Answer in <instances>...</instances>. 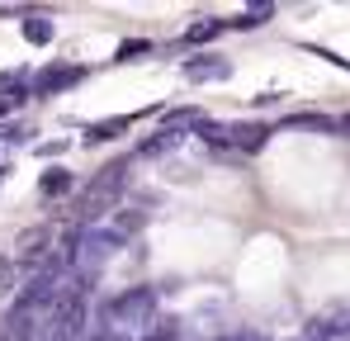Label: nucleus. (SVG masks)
I'll return each mask as SVG.
<instances>
[{
	"label": "nucleus",
	"mask_w": 350,
	"mask_h": 341,
	"mask_svg": "<svg viewBox=\"0 0 350 341\" xmlns=\"http://www.w3.org/2000/svg\"><path fill=\"white\" fill-rule=\"evenodd\" d=\"M157 289L152 284H133V289H123L114 294L105 308H100V323H105V332L109 327H137V323H152L157 318Z\"/></svg>",
	"instance_id": "f257e3e1"
},
{
	"label": "nucleus",
	"mask_w": 350,
	"mask_h": 341,
	"mask_svg": "<svg viewBox=\"0 0 350 341\" xmlns=\"http://www.w3.org/2000/svg\"><path fill=\"white\" fill-rule=\"evenodd\" d=\"M336 133H341V138H350V114H341V118H336Z\"/></svg>",
	"instance_id": "f3484780"
},
{
	"label": "nucleus",
	"mask_w": 350,
	"mask_h": 341,
	"mask_svg": "<svg viewBox=\"0 0 350 341\" xmlns=\"http://www.w3.org/2000/svg\"><path fill=\"white\" fill-rule=\"evenodd\" d=\"M133 128V114H114V118H100V123H85V142H109L118 133Z\"/></svg>",
	"instance_id": "0eeeda50"
},
{
	"label": "nucleus",
	"mask_w": 350,
	"mask_h": 341,
	"mask_svg": "<svg viewBox=\"0 0 350 341\" xmlns=\"http://www.w3.org/2000/svg\"><path fill=\"white\" fill-rule=\"evenodd\" d=\"M223 29H228L223 19H204V24H189V29H185V43H208V38H218Z\"/></svg>",
	"instance_id": "9b49d317"
},
{
	"label": "nucleus",
	"mask_w": 350,
	"mask_h": 341,
	"mask_svg": "<svg viewBox=\"0 0 350 341\" xmlns=\"http://www.w3.org/2000/svg\"><path fill=\"white\" fill-rule=\"evenodd\" d=\"M128 180H133V162H114V166H105L95 180H90V190H85V204H95V209H90V218H100V214H105V204H114Z\"/></svg>",
	"instance_id": "f03ea898"
},
{
	"label": "nucleus",
	"mask_w": 350,
	"mask_h": 341,
	"mask_svg": "<svg viewBox=\"0 0 350 341\" xmlns=\"http://www.w3.org/2000/svg\"><path fill=\"white\" fill-rule=\"evenodd\" d=\"M142 223H147V214H142V209H123V214H114V223H109V227H114L118 237H133Z\"/></svg>",
	"instance_id": "ddd939ff"
},
{
	"label": "nucleus",
	"mask_w": 350,
	"mask_h": 341,
	"mask_svg": "<svg viewBox=\"0 0 350 341\" xmlns=\"http://www.w3.org/2000/svg\"><path fill=\"white\" fill-rule=\"evenodd\" d=\"M308 341H350V308L312 318L308 323Z\"/></svg>",
	"instance_id": "39448f33"
},
{
	"label": "nucleus",
	"mask_w": 350,
	"mask_h": 341,
	"mask_svg": "<svg viewBox=\"0 0 350 341\" xmlns=\"http://www.w3.org/2000/svg\"><path fill=\"white\" fill-rule=\"evenodd\" d=\"M185 76H189V81H228V76H232V62L218 57V53L189 57V62H185Z\"/></svg>",
	"instance_id": "423d86ee"
},
{
	"label": "nucleus",
	"mask_w": 350,
	"mask_h": 341,
	"mask_svg": "<svg viewBox=\"0 0 350 341\" xmlns=\"http://www.w3.org/2000/svg\"><path fill=\"white\" fill-rule=\"evenodd\" d=\"M270 14H275V5H256V10H241V14L228 19V24H232V29H256V24H265Z\"/></svg>",
	"instance_id": "4468645a"
},
{
	"label": "nucleus",
	"mask_w": 350,
	"mask_h": 341,
	"mask_svg": "<svg viewBox=\"0 0 350 341\" xmlns=\"http://www.w3.org/2000/svg\"><path fill=\"white\" fill-rule=\"evenodd\" d=\"M142 53H152V43H142V38L137 43H123L118 48V62H133V57H142Z\"/></svg>",
	"instance_id": "2eb2a0df"
},
{
	"label": "nucleus",
	"mask_w": 350,
	"mask_h": 341,
	"mask_svg": "<svg viewBox=\"0 0 350 341\" xmlns=\"http://www.w3.org/2000/svg\"><path fill=\"white\" fill-rule=\"evenodd\" d=\"M289 128H312V133H336V118H327V114H293Z\"/></svg>",
	"instance_id": "f8f14e48"
},
{
	"label": "nucleus",
	"mask_w": 350,
	"mask_h": 341,
	"mask_svg": "<svg viewBox=\"0 0 350 341\" xmlns=\"http://www.w3.org/2000/svg\"><path fill=\"white\" fill-rule=\"evenodd\" d=\"M81 341H128V337H114V332H105V327H100L95 337H81Z\"/></svg>",
	"instance_id": "dca6fc26"
},
{
	"label": "nucleus",
	"mask_w": 350,
	"mask_h": 341,
	"mask_svg": "<svg viewBox=\"0 0 350 341\" xmlns=\"http://www.w3.org/2000/svg\"><path fill=\"white\" fill-rule=\"evenodd\" d=\"M38 190H43V194H53V199H62V194H71V190H76V175H71V170H62V166H53V170H43Z\"/></svg>",
	"instance_id": "9d476101"
},
{
	"label": "nucleus",
	"mask_w": 350,
	"mask_h": 341,
	"mask_svg": "<svg viewBox=\"0 0 350 341\" xmlns=\"http://www.w3.org/2000/svg\"><path fill=\"white\" fill-rule=\"evenodd\" d=\"M53 34H57V24H53L48 14H29V19H24V38H29L33 48H48Z\"/></svg>",
	"instance_id": "1a4fd4ad"
},
{
	"label": "nucleus",
	"mask_w": 350,
	"mask_h": 341,
	"mask_svg": "<svg viewBox=\"0 0 350 341\" xmlns=\"http://www.w3.org/2000/svg\"><path fill=\"white\" fill-rule=\"evenodd\" d=\"M180 138H185V133H175V128H161V133H152V138L137 147V157H166V152H175V147H180Z\"/></svg>",
	"instance_id": "6e6552de"
},
{
	"label": "nucleus",
	"mask_w": 350,
	"mask_h": 341,
	"mask_svg": "<svg viewBox=\"0 0 350 341\" xmlns=\"http://www.w3.org/2000/svg\"><path fill=\"white\" fill-rule=\"evenodd\" d=\"M223 142L251 157V152H260V147L270 142V128H265V123H232V128H223Z\"/></svg>",
	"instance_id": "20e7f679"
},
{
	"label": "nucleus",
	"mask_w": 350,
	"mask_h": 341,
	"mask_svg": "<svg viewBox=\"0 0 350 341\" xmlns=\"http://www.w3.org/2000/svg\"><path fill=\"white\" fill-rule=\"evenodd\" d=\"M81 81H85V66H81V62H53V66H43V71L29 81V95H33V100H48V95H62V90L81 86Z\"/></svg>",
	"instance_id": "7ed1b4c3"
}]
</instances>
